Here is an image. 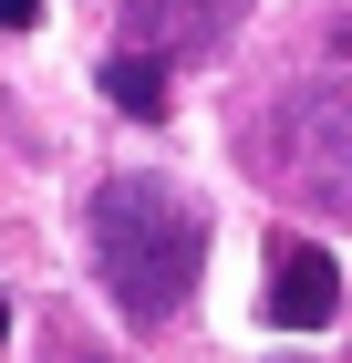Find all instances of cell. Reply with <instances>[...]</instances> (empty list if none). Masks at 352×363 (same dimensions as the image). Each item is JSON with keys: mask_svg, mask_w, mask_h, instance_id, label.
<instances>
[{"mask_svg": "<svg viewBox=\"0 0 352 363\" xmlns=\"http://www.w3.org/2000/svg\"><path fill=\"white\" fill-rule=\"evenodd\" d=\"M83 239H93V280L114 291L125 322H176L208 270V218H197L187 187H166V177H104L93 208H83Z\"/></svg>", "mask_w": 352, "mask_h": 363, "instance_id": "1", "label": "cell"}, {"mask_svg": "<svg viewBox=\"0 0 352 363\" xmlns=\"http://www.w3.org/2000/svg\"><path fill=\"white\" fill-rule=\"evenodd\" d=\"M249 21V0H125V52H208Z\"/></svg>", "mask_w": 352, "mask_h": 363, "instance_id": "2", "label": "cell"}, {"mask_svg": "<svg viewBox=\"0 0 352 363\" xmlns=\"http://www.w3.org/2000/svg\"><path fill=\"white\" fill-rule=\"evenodd\" d=\"M331 311H342V270H331V250H322V239H280V250H270V322L322 333Z\"/></svg>", "mask_w": 352, "mask_h": 363, "instance_id": "3", "label": "cell"}, {"mask_svg": "<svg viewBox=\"0 0 352 363\" xmlns=\"http://www.w3.org/2000/svg\"><path fill=\"white\" fill-rule=\"evenodd\" d=\"M104 104H114V114H135V125H156V114H166V62L114 42V52H104Z\"/></svg>", "mask_w": 352, "mask_h": 363, "instance_id": "4", "label": "cell"}, {"mask_svg": "<svg viewBox=\"0 0 352 363\" xmlns=\"http://www.w3.org/2000/svg\"><path fill=\"white\" fill-rule=\"evenodd\" d=\"M42 363H125V353H104V342L73 333V322H42Z\"/></svg>", "mask_w": 352, "mask_h": 363, "instance_id": "5", "label": "cell"}, {"mask_svg": "<svg viewBox=\"0 0 352 363\" xmlns=\"http://www.w3.org/2000/svg\"><path fill=\"white\" fill-rule=\"evenodd\" d=\"M31 11H42V0H0V31H31Z\"/></svg>", "mask_w": 352, "mask_h": 363, "instance_id": "6", "label": "cell"}, {"mask_svg": "<svg viewBox=\"0 0 352 363\" xmlns=\"http://www.w3.org/2000/svg\"><path fill=\"white\" fill-rule=\"evenodd\" d=\"M0 342H11V301H0Z\"/></svg>", "mask_w": 352, "mask_h": 363, "instance_id": "7", "label": "cell"}, {"mask_svg": "<svg viewBox=\"0 0 352 363\" xmlns=\"http://www.w3.org/2000/svg\"><path fill=\"white\" fill-rule=\"evenodd\" d=\"M342 197H352V187H342Z\"/></svg>", "mask_w": 352, "mask_h": 363, "instance_id": "8", "label": "cell"}]
</instances>
